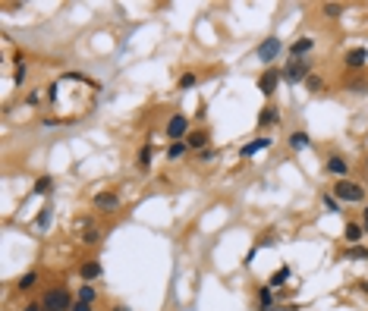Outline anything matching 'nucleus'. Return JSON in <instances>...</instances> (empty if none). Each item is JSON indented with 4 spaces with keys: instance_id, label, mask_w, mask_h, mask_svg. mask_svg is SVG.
I'll list each match as a JSON object with an SVG mask.
<instances>
[{
    "instance_id": "f257e3e1",
    "label": "nucleus",
    "mask_w": 368,
    "mask_h": 311,
    "mask_svg": "<svg viewBox=\"0 0 368 311\" xmlns=\"http://www.w3.org/2000/svg\"><path fill=\"white\" fill-rule=\"evenodd\" d=\"M334 198H337V201H346V205H359V201H365V189H362L359 183L340 179V183L334 186Z\"/></svg>"
},
{
    "instance_id": "f03ea898",
    "label": "nucleus",
    "mask_w": 368,
    "mask_h": 311,
    "mask_svg": "<svg viewBox=\"0 0 368 311\" xmlns=\"http://www.w3.org/2000/svg\"><path fill=\"white\" fill-rule=\"evenodd\" d=\"M44 311H69L73 308V298H69V292L66 289H51L44 295Z\"/></svg>"
},
{
    "instance_id": "7ed1b4c3",
    "label": "nucleus",
    "mask_w": 368,
    "mask_h": 311,
    "mask_svg": "<svg viewBox=\"0 0 368 311\" xmlns=\"http://www.w3.org/2000/svg\"><path fill=\"white\" fill-rule=\"evenodd\" d=\"M308 76H312V73H308L305 60H290V63L283 66V79H287L290 85H299V82H305Z\"/></svg>"
},
{
    "instance_id": "20e7f679",
    "label": "nucleus",
    "mask_w": 368,
    "mask_h": 311,
    "mask_svg": "<svg viewBox=\"0 0 368 311\" xmlns=\"http://www.w3.org/2000/svg\"><path fill=\"white\" fill-rule=\"evenodd\" d=\"M280 51H283L280 38H265V41L258 44V60H261V63H271V60H274Z\"/></svg>"
},
{
    "instance_id": "39448f33",
    "label": "nucleus",
    "mask_w": 368,
    "mask_h": 311,
    "mask_svg": "<svg viewBox=\"0 0 368 311\" xmlns=\"http://www.w3.org/2000/svg\"><path fill=\"white\" fill-rule=\"evenodd\" d=\"M280 79H283V73H277V69H265V73H261V79H258L261 94H274V88H277Z\"/></svg>"
},
{
    "instance_id": "423d86ee",
    "label": "nucleus",
    "mask_w": 368,
    "mask_h": 311,
    "mask_svg": "<svg viewBox=\"0 0 368 311\" xmlns=\"http://www.w3.org/2000/svg\"><path fill=\"white\" fill-rule=\"evenodd\" d=\"M186 132H189V119H186V116H173L170 123H167V135H170V138L180 141Z\"/></svg>"
},
{
    "instance_id": "0eeeda50",
    "label": "nucleus",
    "mask_w": 368,
    "mask_h": 311,
    "mask_svg": "<svg viewBox=\"0 0 368 311\" xmlns=\"http://www.w3.org/2000/svg\"><path fill=\"white\" fill-rule=\"evenodd\" d=\"M312 47H315L312 38H296V41L290 44V57H293V60H302L308 51H312Z\"/></svg>"
},
{
    "instance_id": "6e6552de",
    "label": "nucleus",
    "mask_w": 368,
    "mask_h": 311,
    "mask_svg": "<svg viewBox=\"0 0 368 311\" xmlns=\"http://www.w3.org/2000/svg\"><path fill=\"white\" fill-rule=\"evenodd\" d=\"M365 63H368V51H365V47H352V51H346V66L362 69Z\"/></svg>"
},
{
    "instance_id": "1a4fd4ad",
    "label": "nucleus",
    "mask_w": 368,
    "mask_h": 311,
    "mask_svg": "<svg viewBox=\"0 0 368 311\" xmlns=\"http://www.w3.org/2000/svg\"><path fill=\"white\" fill-rule=\"evenodd\" d=\"M277 123H280V113H277V107H261L258 126H261V129H268V126H277Z\"/></svg>"
},
{
    "instance_id": "9d476101",
    "label": "nucleus",
    "mask_w": 368,
    "mask_h": 311,
    "mask_svg": "<svg viewBox=\"0 0 368 311\" xmlns=\"http://www.w3.org/2000/svg\"><path fill=\"white\" fill-rule=\"evenodd\" d=\"M268 145H271V138H255V141H249V145H242V148H239V158H252V154L265 151Z\"/></svg>"
},
{
    "instance_id": "9b49d317",
    "label": "nucleus",
    "mask_w": 368,
    "mask_h": 311,
    "mask_svg": "<svg viewBox=\"0 0 368 311\" xmlns=\"http://www.w3.org/2000/svg\"><path fill=\"white\" fill-rule=\"evenodd\" d=\"M327 170H330V173H334V176H346V173H349V164H346V161H343V158H340V154H334V158H330V161H327Z\"/></svg>"
},
{
    "instance_id": "f8f14e48",
    "label": "nucleus",
    "mask_w": 368,
    "mask_h": 311,
    "mask_svg": "<svg viewBox=\"0 0 368 311\" xmlns=\"http://www.w3.org/2000/svg\"><path fill=\"white\" fill-rule=\"evenodd\" d=\"M94 205L98 208H116L120 205V195L116 192H101V195H94Z\"/></svg>"
},
{
    "instance_id": "ddd939ff",
    "label": "nucleus",
    "mask_w": 368,
    "mask_h": 311,
    "mask_svg": "<svg viewBox=\"0 0 368 311\" xmlns=\"http://www.w3.org/2000/svg\"><path fill=\"white\" fill-rule=\"evenodd\" d=\"M362 233H365V226H362V223H346V233H343V236H346V242H349V245H359Z\"/></svg>"
},
{
    "instance_id": "4468645a",
    "label": "nucleus",
    "mask_w": 368,
    "mask_h": 311,
    "mask_svg": "<svg viewBox=\"0 0 368 311\" xmlns=\"http://www.w3.org/2000/svg\"><path fill=\"white\" fill-rule=\"evenodd\" d=\"M94 277H101V264L98 261H85L82 264V280H94Z\"/></svg>"
},
{
    "instance_id": "2eb2a0df",
    "label": "nucleus",
    "mask_w": 368,
    "mask_h": 311,
    "mask_svg": "<svg viewBox=\"0 0 368 311\" xmlns=\"http://www.w3.org/2000/svg\"><path fill=\"white\" fill-rule=\"evenodd\" d=\"M290 148L293 151H305L308 148V132H293L290 135Z\"/></svg>"
},
{
    "instance_id": "dca6fc26",
    "label": "nucleus",
    "mask_w": 368,
    "mask_h": 311,
    "mask_svg": "<svg viewBox=\"0 0 368 311\" xmlns=\"http://www.w3.org/2000/svg\"><path fill=\"white\" fill-rule=\"evenodd\" d=\"M205 141H208V135H205V132H192V135H186V145H189V148H205Z\"/></svg>"
},
{
    "instance_id": "f3484780",
    "label": "nucleus",
    "mask_w": 368,
    "mask_h": 311,
    "mask_svg": "<svg viewBox=\"0 0 368 311\" xmlns=\"http://www.w3.org/2000/svg\"><path fill=\"white\" fill-rule=\"evenodd\" d=\"M183 154H186V141H173V145L167 148V158H170V161H180Z\"/></svg>"
},
{
    "instance_id": "a211bd4d",
    "label": "nucleus",
    "mask_w": 368,
    "mask_h": 311,
    "mask_svg": "<svg viewBox=\"0 0 368 311\" xmlns=\"http://www.w3.org/2000/svg\"><path fill=\"white\" fill-rule=\"evenodd\" d=\"M51 189H54V179H51V176H41L38 183H35V192H38V195H47Z\"/></svg>"
},
{
    "instance_id": "6ab92c4d",
    "label": "nucleus",
    "mask_w": 368,
    "mask_h": 311,
    "mask_svg": "<svg viewBox=\"0 0 368 311\" xmlns=\"http://www.w3.org/2000/svg\"><path fill=\"white\" fill-rule=\"evenodd\" d=\"M349 258L352 261H368V248L365 245H349Z\"/></svg>"
},
{
    "instance_id": "aec40b11",
    "label": "nucleus",
    "mask_w": 368,
    "mask_h": 311,
    "mask_svg": "<svg viewBox=\"0 0 368 311\" xmlns=\"http://www.w3.org/2000/svg\"><path fill=\"white\" fill-rule=\"evenodd\" d=\"M94 295H98V292H94V286L85 283V286L79 289V302H94Z\"/></svg>"
},
{
    "instance_id": "412c9836",
    "label": "nucleus",
    "mask_w": 368,
    "mask_h": 311,
    "mask_svg": "<svg viewBox=\"0 0 368 311\" xmlns=\"http://www.w3.org/2000/svg\"><path fill=\"white\" fill-rule=\"evenodd\" d=\"M148 164H151V148L145 145V148L139 151V170H148Z\"/></svg>"
},
{
    "instance_id": "4be33fe9",
    "label": "nucleus",
    "mask_w": 368,
    "mask_h": 311,
    "mask_svg": "<svg viewBox=\"0 0 368 311\" xmlns=\"http://www.w3.org/2000/svg\"><path fill=\"white\" fill-rule=\"evenodd\" d=\"M290 280V267H283V270H277L274 277H271V286H280V283H287Z\"/></svg>"
},
{
    "instance_id": "5701e85b",
    "label": "nucleus",
    "mask_w": 368,
    "mask_h": 311,
    "mask_svg": "<svg viewBox=\"0 0 368 311\" xmlns=\"http://www.w3.org/2000/svg\"><path fill=\"white\" fill-rule=\"evenodd\" d=\"M343 13V7L340 4H324V16H330V19H337Z\"/></svg>"
},
{
    "instance_id": "b1692460",
    "label": "nucleus",
    "mask_w": 368,
    "mask_h": 311,
    "mask_svg": "<svg viewBox=\"0 0 368 311\" xmlns=\"http://www.w3.org/2000/svg\"><path fill=\"white\" fill-rule=\"evenodd\" d=\"M261 311H265V308H271V302H274V292H271V289H261Z\"/></svg>"
},
{
    "instance_id": "393cba45",
    "label": "nucleus",
    "mask_w": 368,
    "mask_h": 311,
    "mask_svg": "<svg viewBox=\"0 0 368 311\" xmlns=\"http://www.w3.org/2000/svg\"><path fill=\"white\" fill-rule=\"evenodd\" d=\"M324 208H327L330 214H337V211H340V201H337L334 195H324Z\"/></svg>"
},
{
    "instance_id": "a878e982",
    "label": "nucleus",
    "mask_w": 368,
    "mask_h": 311,
    "mask_svg": "<svg viewBox=\"0 0 368 311\" xmlns=\"http://www.w3.org/2000/svg\"><path fill=\"white\" fill-rule=\"evenodd\" d=\"M180 88H183V91H189V88H195V76H192V73H186V76L180 79Z\"/></svg>"
},
{
    "instance_id": "bb28decb",
    "label": "nucleus",
    "mask_w": 368,
    "mask_h": 311,
    "mask_svg": "<svg viewBox=\"0 0 368 311\" xmlns=\"http://www.w3.org/2000/svg\"><path fill=\"white\" fill-rule=\"evenodd\" d=\"M305 88H308V91H321V79H318V76H308V79H305Z\"/></svg>"
},
{
    "instance_id": "cd10ccee",
    "label": "nucleus",
    "mask_w": 368,
    "mask_h": 311,
    "mask_svg": "<svg viewBox=\"0 0 368 311\" xmlns=\"http://www.w3.org/2000/svg\"><path fill=\"white\" fill-rule=\"evenodd\" d=\"M35 280H38L35 273H26V277L19 280V289H32V286H35Z\"/></svg>"
},
{
    "instance_id": "c85d7f7f",
    "label": "nucleus",
    "mask_w": 368,
    "mask_h": 311,
    "mask_svg": "<svg viewBox=\"0 0 368 311\" xmlns=\"http://www.w3.org/2000/svg\"><path fill=\"white\" fill-rule=\"evenodd\" d=\"M47 223H51V208H44V211H41V217H38V226H41V230H44Z\"/></svg>"
},
{
    "instance_id": "c756f323",
    "label": "nucleus",
    "mask_w": 368,
    "mask_h": 311,
    "mask_svg": "<svg viewBox=\"0 0 368 311\" xmlns=\"http://www.w3.org/2000/svg\"><path fill=\"white\" fill-rule=\"evenodd\" d=\"M13 79H16V85H22V79H26V66H22V63L16 66V76Z\"/></svg>"
},
{
    "instance_id": "7c9ffc66",
    "label": "nucleus",
    "mask_w": 368,
    "mask_h": 311,
    "mask_svg": "<svg viewBox=\"0 0 368 311\" xmlns=\"http://www.w3.org/2000/svg\"><path fill=\"white\" fill-rule=\"evenodd\" d=\"M73 311H91V302H76Z\"/></svg>"
},
{
    "instance_id": "2f4dec72",
    "label": "nucleus",
    "mask_w": 368,
    "mask_h": 311,
    "mask_svg": "<svg viewBox=\"0 0 368 311\" xmlns=\"http://www.w3.org/2000/svg\"><path fill=\"white\" fill-rule=\"evenodd\" d=\"M98 239H101V233H85V242H88V245H94Z\"/></svg>"
},
{
    "instance_id": "473e14b6",
    "label": "nucleus",
    "mask_w": 368,
    "mask_h": 311,
    "mask_svg": "<svg viewBox=\"0 0 368 311\" xmlns=\"http://www.w3.org/2000/svg\"><path fill=\"white\" fill-rule=\"evenodd\" d=\"M26 311H44V305H38V302H32V305H26Z\"/></svg>"
},
{
    "instance_id": "72a5a7b5",
    "label": "nucleus",
    "mask_w": 368,
    "mask_h": 311,
    "mask_svg": "<svg viewBox=\"0 0 368 311\" xmlns=\"http://www.w3.org/2000/svg\"><path fill=\"white\" fill-rule=\"evenodd\" d=\"M362 226H365V230H368V208L362 211Z\"/></svg>"
},
{
    "instance_id": "f704fd0d",
    "label": "nucleus",
    "mask_w": 368,
    "mask_h": 311,
    "mask_svg": "<svg viewBox=\"0 0 368 311\" xmlns=\"http://www.w3.org/2000/svg\"><path fill=\"white\" fill-rule=\"evenodd\" d=\"M365 164H368V161H365Z\"/></svg>"
}]
</instances>
